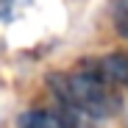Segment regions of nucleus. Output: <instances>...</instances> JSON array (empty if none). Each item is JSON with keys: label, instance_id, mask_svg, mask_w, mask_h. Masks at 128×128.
Listing matches in <instances>:
<instances>
[{"label": "nucleus", "instance_id": "nucleus-1", "mask_svg": "<svg viewBox=\"0 0 128 128\" xmlns=\"http://www.w3.org/2000/svg\"><path fill=\"white\" fill-rule=\"evenodd\" d=\"M48 89L70 114H81L89 120H109L120 112L122 98L120 89L106 84L86 61L72 70H56L48 75Z\"/></svg>", "mask_w": 128, "mask_h": 128}, {"label": "nucleus", "instance_id": "nucleus-2", "mask_svg": "<svg viewBox=\"0 0 128 128\" xmlns=\"http://www.w3.org/2000/svg\"><path fill=\"white\" fill-rule=\"evenodd\" d=\"M89 67L117 89H128V48L125 50H114V53H106L98 58H84Z\"/></svg>", "mask_w": 128, "mask_h": 128}, {"label": "nucleus", "instance_id": "nucleus-3", "mask_svg": "<svg viewBox=\"0 0 128 128\" xmlns=\"http://www.w3.org/2000/svg\"><path fill=\"white\" fill-rule=\"evenodd\" d=\"M17 128H78L75 114L67 109H50V106H39V109H28L20 114Z\"/></svg>", "mask_w": 128, "mask_h": 128}, {"label": "nucleus", "instance_id": "nucleus-4", "mask_svg": "<svg viewBox=\"0 0 128 128\" xmlns=\"http://www.w3.org/2000/svg\"><path fill=\"white\" fill-rule=\"evenodd\" d=\"M114 28L120 36H128V0H120L114 6Z\"/></svg>", "mask_w": 128, "mask_h": 128}, {"label": "nucleus", "instance_id": "nucleus-5", "mask_svg": "<svg viewBox=\"0 0 128 128\" xmlns=\"http://www.w3.org/2000/svg\"><path fill=\"white\" fill-rule=\"evenodd\" d=\"M28 3H31V0H0V20H3V22L14 20L17 11H20V8H25Z\"/></svg>", "mask_w": 128, "mask_h": 128}]
</instances>
